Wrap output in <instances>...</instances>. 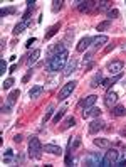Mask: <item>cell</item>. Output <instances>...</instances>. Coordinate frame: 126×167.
<instances>
[{"mask_svg":"<svg viewBox=\"0 0 126 167\" xmlns=\"http://www.w3.org/2000/svg\"><path fill=\"white\" fill-rule=\"evenodd\" d=\"M116 167H126V159H123V160H118V162H116Z\"/></svg>","mask_w":126,"mask_h":167,"instance_id":"60d3db41","label":"cell"},{"mask_svg":"<svg viewBox=\"0 0 126 167\" xmlns=\"http://www.w3.org/2000/svg\"><path fill=\"white\" fill-rule=\"evenodd\" d=\"M118 15H119V10H118V9H109L108 10V20L118 19Z\"/></svg>","mask_w":126,"mask_h":167,"instance_id":"4316f807","label":"cell"},{"mask_svg":"<svg viewBox=\"0 0 126 167\" xmlns=\"http://www.w3.org/2000/svg\"><path fill=\"white\" fill-rule=\"evenodd\" d=\"M67 61H69V52L64 51L62 54H57L54 57H50L47 59V69H49L50 73H56V71H61V69L66 68Z\"/></svg>","mask_w":126,"mask_h":167,"instance_id":"6da1fadb","label":"cell"},{"mask_svg":"<svg viewBox=\"0 0 126 167\" xmlns=\"http://www.w3.org/2000/svg\"><path fill=\"white\" fill-rule=\"evenodd\" d=\"M42 150H44V147L40 145V142H39L37 137H32L29 140V157L32 159H40V154Z\"/></svg>","mask_w":126,"mask_h":167,"instance_id":"7a4b0ae2","label":"cell"},{"mask_svg":"<svg viewBox=\"0 0 126 167\" xmlns=\"http://www.w3.org/2000/svg\"><path fill=\"white\" fill-rule=\"evenodd\" d=\"M113 85V83H111V78H108V79H103V86H104L106 90H109V86Z\"/></svg>","mask_w":126,"mask_h":167,"instance_id":"f35d334b","label":"cell"},{"mask_svg":"<svg viewBox=\"0 0 126 167\" xmlns=\"http://www.w3.org/2000/svg\"><path fill=\"white\" fill-rule=\"evenodd\" d=\"M20 96V91L19 90H14V91H10V94L7 96V103L8 105H14V103L17 101V98Z\"/></svg>","mask_w":126,"mask_h":167,"instance_id":"603a6c76","label":"cell"},{"mask_svg":"<svg viewBox=\"0 0 126 167\" xmlns=\"http://www.w3.org/2000/svg\"><path fill=\"white\" fill-rule=\"evenodd\" d=\"M76 85H77V81H74V79H72V81H69V83H66V85H64L62 88H61L59 94H57V100H59V101H64V100H66L67 96H69V94H71L72 91H74Z\"/></svg>","mask_w":126,"mask_h":167,"instance_id":"277c9868","label":"cell"},{"mask_svg":"<svg viewBox=\"0 0 126 167\" xmlns=\"http://www.w3.org/2000/svg\"><path fill=\"white\" fill-rule=\"evenodd\" d=\"M113 49H114V44H109V46L104 49V52H106V54H108V52H109V51H113Z\"/></svg>","mask_w":126,"mask_h":167,"instance_id":"ee69618b","label":"cell"},{"mask_svg":"<svg viewBox=\"0 0 126 167\" xmlns=\"http://www.w3.org/2000/svg\"><path fill=\"white\" fill-rule=\"evenodd\" d=\"M15 7H7V9H2V17H5V15H8V14H15Z\"/></svg>","mask_w":126,"mask_h":167,"instance_id":"1f68e13d","label":"cell"},{"mask_svg":"<svg viewBox=\"0 0 126 167\" xmlns=\"http://www.w3.org/2000/svg\"><path fill=\"white\" fill-rule=\"evenodd\" d=\"M25 27H27V22H19V24H17L15 27H14V36H20L22 32H24L25 30Z\"/></svg>","mask_w":126,"mask_h":167,"instance_id":"d4e9b609","label":"cell"},{"mask_svg":"<svg viewBox=\"0 0 126 167\" xmlns=\"http://www.w3.org/2000/svg\"><path fill=\"white\" fill-rule=\"evenodd\" d=\"M74 125H76V118H74V116H67L66 120L62 122V125H61V128H59V130L64 132V130L71 128V127H74Z\"/></svg>","mask_w":126,"mask_h":167,"instance_id":"ffe728a7","label":"cell"},{"mask_svg":"<svg viewBox=\"0 0 126 167\" xmlns=\"http://www.w3.org/2000/svg\"><path fill=\"white\" fill-rule=\"evenodd\" d=\"M94 5H96V2H91V0H88V2H81V4L77 5V10H79V12H89Z\"/></svg>","mask_w":126,"mask_h":167,"instance_id":"ac0fdd59","label":"cell"},{"mask_svg":"<svg viewBox=\"0 0 126 167\" xmlns=\"http://www.w3.org/2000/svg\"><path fill=\"white\" fill-rule=\"evenodd\" d=\"M82 116H84V118H91V116H101V108H98V107L86 108V110L82 111Z\"/></svg>","mask_w":126,"mask_h":167,"instance_id":"5bb4252c","label":"cell"},{"mask_svg":"<svg viewBox=\"0 0 126 167\" xmlns=\"http://www.w3.org/2000/svg\"><path fill=\"white\" fill-rule=\"evenodd\" d=\"M5 69H7V64H5V59H0V74H5Z\"/></svg>","mask_w":126,"mask_h":167,"instance_id":"d590c367","label":"cell"},{"mask_svg":"<svg viewBox=\"0 0 126 167\" xmlns=\"http://www.w3.org/2000/svg\"><path fill=\"white\" fill-rule=\"evenodd\" d=\"M59 27H61V24H54V26H50L49 29H47V32H46V41H49L50 37H52V36H56L57 34V30H59Z\"/></svg>","mask_w":126,"mask_h":167,"instance_id":"7402d4cb","label":"cell"},{"mask_svg":"<svg viewBox=\"0 0 126 167\" xmlns=\"http://www.w3.org/2000/svg\"><path fill=\"white\" fill-rule=\"evenodd\" d=\"M15 162H17V164H22V162H24V155L19 154V155L15 157Z\"/></svg>","mask_w":126,"mask_h":167,"instance_id":"b9f144b4","label":"cell"},{"mask_svg":"<svg viewBox=\"0 0 126 167\" xmlns=\"http://www.w3.org/2000/svg\"><path fill=\"white\" fill-rule=\"evenodd\" d=\"M2 113H4V115H10V113H12V105H4V107H2Z\"/></svg>","mask_w":126,"mask_h":167,"instance_id":"d6a6232c","label":"cell"},{"mask_svg":"<svg viewBox=\"0 0 126 167\" xmlns=\"http://www.w3.org/2000/svg\"><path fill=\"white\" fill-rule=\"evenodd\" d=\"M64 51H67L66 44H64V42H57L56 46L49 47V51H47V59H50V57H54V56H57V54H62Z\"/></svg>","mask_w":126,"mask_h":167,"instance_id":"8992f818","label":"cell"},{"mask_svg":"<svg viewBox=\"0 0 126 167\" xmlns=\"http://www.w3.org/2000/svg\"><path fill=\"white\" fill-rule=\"evenodd\" d=\"M32 71H34V69H29V71H27V74H25V76L22 78V83H27V81H29L30 76H32Z\"/></svg>","mask_w":126,"mask_h":167,"instance_id":"74e56055","label":"cell"},{"mask_svg":"<svg viewBox=\"0 0 126 167\" xmlns=\"http://www.w3.org/2000/svg\"><path fill=\"white\" fill-rule=\"evenodd\" d=\"M118 160H119V152H118L116 149H111V147H109L108 152H106V155L103 157V164H101V165H103V167L116 165Z\"/></svg>","mask_w":126,"mask_h":167,"instance_id":"3957f363","label":"cell"},{"mask_svg":"<svg viewBox=\"0 0 126 167\" xmlns=\"http://www.w3.org/2000/svg\"><path fill=\"white\" fill-rule=\"evenodd\" d=\"M108 7V2L106 0H103V2H96V9L98 10H103V9H106Z\"/></svg>","mask_w":126,"mask_h":167,"instance_id":"836d02e7","label":"cell"},{"mask_svg":"<svg viewBox=\"0 0 126 167\" xmlns=\"http://www.w3.org/2000/svg\"><path fill=\"white\" fill-rule=\"evenodd\" d=\"M44 93V86L42 85H35L32 88V90L29 91V98H32V100H35V98H39L40 94Z\"/></svg>","mask_w":126,"mask_h":167,"instance_id":"2e32d148","label":"cell"},{"mask_svg":"<svg viewBox=\"0 0 126 167\" xmlns=\"http://www.w3.org/2000/svg\"><path fill=\"white\" fill-rule=\"evenodd\" d=\"M103 79H104V78H103V71H98V73L91 78V81H89V86H91V88H98V86H99L101 83H103Z\"/></svg>","mask_w":126,"mask_h":167,"instance_id":"9a60e30c","label":"cell"},{"mask_svg":"<svg viewBox=\"0 0 126 167\" xmlns=\"http://www.w3.org/2000/svg\"><path fill=\"white\" fill-rule=\"evenodd\" d=\"M96 101H98V96H96V94H89V96H86V98L81 100L79 105L82 107V110H86V108L94 107V105H96Z\"/></svg>","mask_w":126,"mask_h":167,"instance_id":"ba28073f","label":"cell"},{"mask_svg":"<svg viewBox=\"0 0 126 167\" xmlns=\"http://www.w3.org/2000/svg\"><path fill=\"white\" fill-rule=\"evenodd\" d=\"M39 56H40V49H34L32 54H30V56H29V59H27V64L32 66L34 63H35V61L39 59Z\"/></svg>","mask_w":126,"mask_h":167,"instance_id":"cb8c5ba5","label":"cell"},{"mask_svg":"<svg viewBox=\"0 0 126 167\" xmlns=\"http://www.w3.org/2000/svg\"><path fill=\"white\" fill-rule=\"evenodd\" d=\"M14 142H15V144H20V142H22V135H20V133L14 137Z\"/></svg>","mask_w":126,"mask_h":167,"instance_id":"7bdbcfd3","label":"cell"},{"mask_svg":"<svg viewBox=\"0 0 126 167\" xmlns=\"http://www.w3.org/2000/svg\"><path fill=\"white\" fill-rule=\"evenodd\" d=\"M44 150L49 152V154H52V155H61L62 154V149L59 145H56V144H47V145L44 147Z\"/></svg>","mask_w":126,"mask_h":167,"instance_id":"e0dca14e","label":"cell"},{"mask_svg":"<svg viewBox=\"0 0 126 167\" xmlns=\"http://www.w3.org/2000/svg\"><path fill=\"white\" fill-rule=\"evenodd\" d=\"M104 122L101 120V118H96V120H92L91 123H89V133H98L99 130L104 128Z\"/></svg>","mask_w":126,"mask_h":167,"instance_id":"9c48e42d","label":"cell"},{"mask_svg":"<svg viewBox=\"0 0 126 167\" xmlns=\"http://www.w3.org/2000/svg\"><path fill=\"white\" fill-rule=\"evenodd\" d=\"M86 63H92V52H86V56H84V66H86Z\"/></svg>","mask_w":126,"mask_h":167,"instance_id":"e575fe53","label":"cell"},{"mask_svg":"<svg viewBox=\"0 0 126 167\" xmlns=\"http://www.w3.org/2000/svg\"><path fill=\"white\" fill-rule=\"evenodd\" d=\"M108 36H98V37H92V42L91 46L94 47V49H99V47H103L104 44H108Z\"/></svg>","mask_w":126,"mask_h":167,"instance_id":"7c38bea8","label":"cell"},{"mask_svg":"<svg viewBox=\"0 0 126 167\" xmlns=\"http://www.w3.org/2000/svg\"><path fill=\"white\" fill-rule=\"evenodd\" d=\"M76 68H77V59H76V57H72V59L67 61L66 68H64V76H71V74L76 71Z\"/></svg>","mask_w":126,"mask_h":167,"instance_id":"8fae6325","label":"cell"},{"mask_svg":"<svg viewBox=\"0 0 126 167\" xmlns=\"http://www.w3.org/2000/svg\"><path fill=\"white\" fill-rule=\"evenodd\" d=\"M86 164L91 167H96V165H101L103 164V157H101L99 152H92V154L86 155Z\"/></svg>","mask_w":126,"mask_h":167,"instance_id":"5b68a950","label":"cell"},{"mask_svg":"<svg viewBox=\"0 0 126 167\" xmlns=\"http://www.w3.org/2000/svg\"><path fill=\"white\" fill-rule=\"evenodd\" d=\"M111 113H113V116H116V118H121V116L126 115V108L123 107V105H114Z\"/></svg>","mask_w":126,"mask_h":167,"instance_id":"d6986e66","label":"cell"},{"mask_svg":"<svg viewBox=\"0 0 126 167\" xmlns=\"http://www.w3.org/2000/svg\"><path fill=\"white\" fill-rule=\"evenodd\" d=\"M66 111H67V108H61V110L56 113V116H54V120H52V122H54V123H59V120H61L64 115H66Z\"/></svg>","mask_w":126,"mask_h":167,"instance_id":"484cf974","label":"cell"},{"mask_svg":"<svg viewBox=\"0 0 126 167\" xmlns=\"http://www.w3.org/2000/svg\"><path fill=\"white\" fill-rule=\"evenodd\" d=\"M12 85H14V78H7V79L2 83V88H4V91L5 90H10V88H12Z\"/></svg>","mask_w":126,"mask_h":167,"instance_id":"4dcf8cb0","label":"cell"},{"mask_svg":"<svg viewBox=\"0 0 126 167\" xmlns=\"http://www.w3.org/2000/svg\"><path fill=\"white\" fill-rule=\"evenodd\" d=\"M72 164V152H67L66 154V165H71Z\"/></svg>","mask_w":126,"mask_h":167,"instance_id":"8d00e7d4","label":"cell"},{"mask_svg":"<svg viewBox=\"0 0 126 167\" xmlns=\"http://www.w3.org/2000/svg\"><path fill=\"white\" fill-rule=\"evenodd\" d=\"M94 145L99 147V149H109L111 147V142L108 138H94Z\"/></svg>","mask_w":126,"mask_h":167,"instance_id":"44dd1931","label":"cell"},{"mask_svg":"<svg viewBox=\"0 0 126 167\" xmlns=\"http://www.w3.org/2000/svg\"><path fill=\"white\" fill-rule=\"evenodd\" d=\"M116 100H118L116 91L108 90V93H106V98H104V105H106V107H108V108H113L114 103H116Z\"/></svg>","mask_w":126,"mask_h":167,"instance_id":"30bf717a","label":"cell"},{"mask_svg":"<svg viewBox=\"0 0 126 167\" xmlns=\"http://www.w3.org/2000/svg\"><path fill=\"white\" fill-rule=\"evenodd\" d=\"M109 27H111V20H104V22H99L96 29L98 30H106V29H109Z\"/></svg>","mask_w":126,"mask_h":167,"instance_id":"f546056e","label":"cell"},{"mask_svg":"<svg viewBox=\"0 0 126 167\" xmlns=\"http://www.w3.org/2000/svg\"><path fill=\"white\" fill-rule=\"evenodd\" d=\"M91 42H92V37L86 36V37H82V39L79 41V44L76 46V49H77L79 52H84V51H86V49H88L89 46H91Z\"/></svg>","mask_w":126,"mask_h":167,"instance_id":"4fadbf2b","label":"cell"},{"mask_svg":"<svg viewBox=\"0 0 126 167\" xmlns=\"http://www.w3.org/2000/svg\"><path fill=\"white\" fill-rule=\"evenodd\" d=\"M52 113H54V105H49V108H47V111H46V115H44V123H46V122H49V118L50 116H52Z\"/></svg>","mask_w":126,"mask_h":167,"instance_id":"83f0119b","label":"cell"},{"mask_svg":"<svg viewBox=\"0 0 126 167\" xmlns=\"http://www.w3.org/2000/svg\"><path fill=\"white\" fill-rule=\"evenodd\" d=\"M123 68H124V63H123V61H113V63H109L108 64V71L111 74H114V76L121 73Z\"/></svg>","mask_w":126,"mask_h":167,"instance_id":"52a82bcc","label":"cell"},{"mask_svg":"<svg viewBox=\"0 0 126 167\" xmlns=\"http://www.w3.org/2000/svg\"><path fill=\"white\" fill-rule=\"evenodd\" d=\"M17 68H19L17 64H12V66H10V71H8V73H14V71H17Z\"/></svg>","mask_w":126,"mask_h":167,"instance_id":"f6af8a7d","label":"cell"},{"mask_svg":"<svg viewBox=\"0 0 126 167\" xmlns=\"http://www.w3.org/2000/svg\"><path fill=\"white\" fill-rule=\"evenodd\" d=\"M34 42H35V37H30V39H27V42H25V47H30Z\"/></svg>","mask_w":126,"mask_h":167,"instance_id":"ab89813d","label":"cell"},{"mask_svg":"<svg viewBox=\"0 0 126 167\" xmlns=\"http://www.w3.org/2000/svg\"><path fill=\"white\" fill-rule=\"evenodd\" d=\"M62 4H64V2H62V0H54V2H52V12H57V10H61V9H62Z\"/></svg>","mask_w":126,"mask_h":167,"instance_id":"f1b7e54d","label":"cell"}]
</instances>
